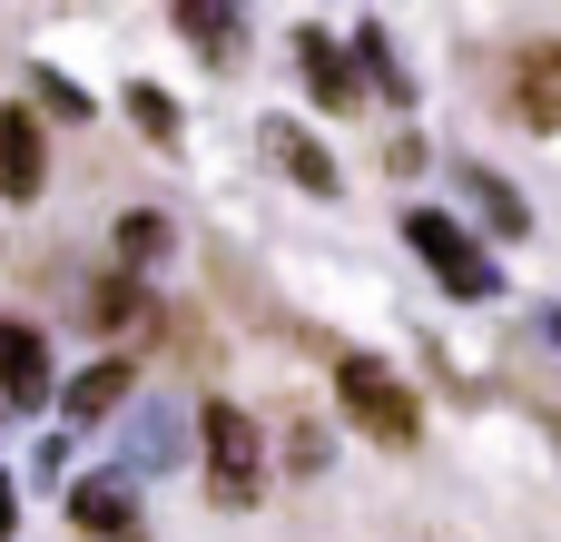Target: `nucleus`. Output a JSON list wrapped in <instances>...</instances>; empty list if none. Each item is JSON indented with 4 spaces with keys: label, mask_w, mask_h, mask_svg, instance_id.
I'll return each instance as SVG.
<instances>
[{
    "label": "nucleus",
    "mask_w": 561,
    "mask_h": 542,
    "mask_svg": "<svg viewBox=\"0 0 561 542\" xmlns=\"http://www.w3.org/2000/svg\"><path fill=\"white\" fill-rule=\"evenodd\" d=\"M197 474H207L217 513H256L266 504V434H256L247 405H227V395L197 405Z\"/></svg>",
    "instance_id": "1"
},
{
    "label": "nucleus",
    "mask_w": 561,
    "mask_h": 542,
    "mask_svg": "<svg viewBox=\"0 0 561 542\" xmlns=\"http://www.w3.org/2000/svg\"><path fill=\"white\" fill-rule=\"evenodd\" d=\"M335 395H345V425H355V434H375V444H394V454L424 444V405H414V385H404L394 365L335 355Z\"/></svg>",
    "instance_id": "2"
},
{
    "label": "nucleus",
    "mask_w": 561,
    "mask_h": 542,
    "mask_svg": "<svg viewBox=\"0 0 561 542\" xmlns=\"http://www.w3.org/2000/svg\"><path fill=\"white\" fill-rule=\"evenodd\" d=\"M404 247L444 276V296H463V306H483V296H503V267H493V247L473 237V227H454L444 207H414L404 217Z\"/></svg>",
    "instance_id": "3"
},
{
    "label": "nucleus",
    "mask_w": 561,
    "mask_h": 542,
    "mask_svg": "<svg viewBox=\"0 0 561 542\" xmlns=\"http://www.w3.org/2000/svg\"><path fill=\"white\" fill-rule=\"evenodd\" d=\"M69 523L89 542H138V474L118 464V474H79L69 484Z\"/></svg>",
    "instance_id": "4"
},
{
    "label": "nucleus",
    "mask_w": 561,
    "mask_h": 542,
    "mask_svg": "<svg viewBox=\"0 0 561 542\" xmlns=\"http://www.w3.org/2000/svg\"><path fill=\"white\" fill-rule=\"evenodd\" d=\"M49 188V118L39 109H0V197L30 207Z\"/></svg>",
    "instance_id": "5"
},
{
    "label": "nucleus",
    "mask_w": 561,
    "mask_h": 542,
    "mask_svg": "<svg viewBox=\"0 0 561 542\" xmlns=\"http://www.w3.org/2000/svg\"><path fill=\"white\" fill-rule=\"evenodd\" d=\"M513 109H523V128H561V39H523L513 49Z\"/></svg>",
    "instance_id": "6"
},
{
    "label": "nucleus",
    "mask_w": 561,
    "mask_h": 542,
    "mask_svg": "<svg viewBox=\"0 0 561 542\" xmlns=\"http://www.w3.org/2000/svg\"><path fill=\"white\" fill-rule=\"evenodd\" d=\"M296 69H306L316 109H355V99H365V69L345 59V39H335V30H296Z\"/></svg>",
    "instance_id": "7"
},
{
    "label": "nucleus",
    "mask_w": 561,
    "mask_h": 542,
    "mask_svg": "<svg viewBox=\"0 0 561 542\" xmlns=\"http://www.w3.org/2000/svg\"><path fill=\"white\" fill-rule=\"evenodd\" d=\"M266 158H276L306 197H335V188H345V178H335V158H325V138H316L306 118H266Z\"/></svg>",
    "instance_id": "8"
},
{
    "label": "nucleus",
    "mask_w": 561,
    "mask_h": 542,
    "mask_svg": "<svg viewBox=\"0 0 561 542\" xmlns=\"http://www.w3.org/2000/svg\"><path fill=\"white\" fill-rule=\"evenodd\" d=\"M0 405H49V336L39 326H0Z\"/></svg>",
    "instance_id": "9"
},
{
    "label": "nucleus",
    "mask_w": 561,
    "mask_h": 542,
    "mask_svg": "<svg viewBox=\"0 0 561 542\" xmlns=\"http://www.w3.org/2000/svg\"><path fill=\"white\" fill-rule=\"evenodd\" d=\"M128 385H138V355H99L89 375H69L59 415H69V425H99V415H118V405H128Z\"/></svg>",
    "instance_id": "10"
},
{
    "label": "nucleus",
    "mask_w": 561,
    "mask_h": 542,
    "mask_svg": "<svg viewBox=\"0 0 561 542\" xmlns=\"http://www.w3.org/2000/svg\"><path fill=\"white\" fill-rule=\"evenodd\" d=\"M463 197L483 207V227H493V237H533V207H523V188H513L503 168H483V158H463Z\"/></svg>",
    "instance_id": "11"
},
{
    "label": "nucleus",
    "mask_w": 561,
    "mask_h": 542,
    "mask_svg": "<svg viewBox=\"0 0 561 542\" xmlns=\"http://www.w3.org/2000/svg\"><path fill=\"white\" fill-rule=\"evenodd\" d=\"M79 316L118 336V326H138V316H148V286H138L128 267H108V276H89V296H79Z\"/></svg>",
    "instance_id": "12"
},
{
    "label": "nucleus",
    "mask_w": 561,
    "mask_h": 542,
    "mask_svg": "<svg viewBox=\"0 0 561 542\" xmlns=\"http://www.w3.org/2000/svg\"><path fill=\"white\" fill-rule=\"evenodd\" d=\"M178 30H187V39H197V59H217V69H227V59H237V39H247V20H237V10H217V0H178Z\"/></svg>",
    "instance_id": "13"
},
{
    "label": "nucleus",
    "mask_w": 561,
    "mask_h": 542,
    "mask_svg": "<svg viewBox=\"0 0 561 542\" xmlns=\"http://www.w3.org/2000/svg\"><path fill=\"white\" fill-rule=\"evenodd\" d=\"M118 109L148 128V148H178V138H187V128H178V99H168L158 79H128V89H118Z\"/></svg>",
    "instance_id": "14"
},
{
    "label": "nucleus",
    "mask_w": 561,
    "mask_h": 542,
    "mask_svg": "<svg viewBox=\"0 0 561 542\" xmlns=\"http://www.w3.org/2000/svg\"><path fill=\"white\" fill-rule=\"evenodd\" d=\"M168 247H178V227H168L158 207H128V217H118V267H128V276H138V267H158Z\"/></svg>",
    "instance_id": "15"
},
{
    "label": "nucleus",
    "mask_w": 561,
    "mask_h": 542,
    "mask_svg": "<svg viewBox=\"0 0 561 542\" xmlns=\"http://www.w3.org/2000/svg\"><path fill=\"white\" fill-rule=\"evenodd\" d=\"M355 69H365L385 99H414V79H404V59H394V39H385V30H355Z\"/></svg>",
    "instance_id": "16"
},
{
    "label": "nucleus",
    "mask_w": 561,
    "mask_h": 542,
    "mask_svg": "<svg viewBox=\"0 0 561 542\" xmlns=\"http://www.w3.org/2000/svg\"><path fill=\"white\" fill-rule=\"evenodd\" d=\"M30 99H39V109H49V118H69V128H79V118H89V89H79V79H69V69H49V59H39V69H30Z\"/></svg>",
    "instance_id": "17"
},
{
    "label": "nucleus",
    "mask_w": 561,
    "mask_h": 542,
    "mask_svg": "<svg viewBox=\"0 0 561 542\" xmlns=\"http://www.w3.org/2000/svg\"><path fill=\"white\" fill-rule=\"evenodd\" d=\"M168 454H178V415H158V405H148V415H138V434H128V474H138V464L158 474Z\"/></svg>",
    "instance_id": "18"
},
{
    "label": "nucleus",
    "mask_w": 561,
    "mask_h": 542,
    "mask_svg": "<svg viewBox=\"0 0 561 542\" xmlns=\"http://www.w3.org/2000/svg\"><path fill=\"white\" fill-rule=\"evenodd\" d=\"M325 454H335V444H325V425H316V415H296V425H286V444H276V464H286V474H325Z\"/></svg>",
    "instance_id": "19"
},
{
    "label": "nucleus",
    "mask_w": 561,
    "mask_h": 542,
    "mask_svg": "<svg viewBox=\"0 0 561 542\" xmlns=\"http://www.w3.org/2000/svg\"><path fill=\"white\" fill-rule=\"evenodd\" d=\"M20 533V484H10V474H0V542Z\"/></svg>",
    "instance_id": "20"
},
{
    "label": "nucleus",
    "mask_w": 561,
    "mask_h": 542,
    "mask_svg": "<svg viewBox=\"0 0 561 542\" xmlns=\"http://www.w3.org/2000/svg\"><path fill=\"white\" fill-rule=\"evenodd\" d=\"M552 434H561V415H552Z\"/></svg>",
    "instance_id": "21"
}]
</instances>
